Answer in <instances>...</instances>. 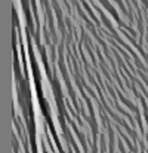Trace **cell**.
<instances>
[]
</instances>
